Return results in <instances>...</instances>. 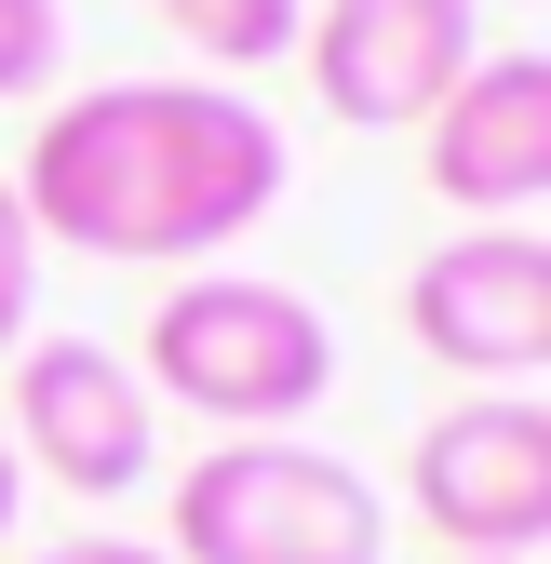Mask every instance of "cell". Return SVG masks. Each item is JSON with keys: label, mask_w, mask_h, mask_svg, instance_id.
<instances>
[{"label": "cell", "mask_w": 551, "mask_h": 564, "mask_svg": "<svg viewBox=\"0 0 551 564\" xmlns=\"http://www.w3.org/2000/svg\"><path fill=\"white\" fill-rule=\"evenodd\" d=\"M28 229L121 269H216L283 202V121L229 82H95L28 134Z\"/></svg>", "instance_id": "cell-1"}, {"label": "cell", "mask_w": 551, "mask_h": 564, "mask_svg": "<svg viewBox=\"0 0 551 564\" xmlns=\"http://www.w3.org/2000/svg\"><path fill=\"white\" fill-rule=\"evenodd\" d=\"M149 403H188L229 431H296V416L336 390V323L296 296V282H256V269H188L175 296L149 310V349H134Z\"/></svg>", "instance_id": "cell-2"}, {"label": "cell", "mask_w": 551, "mask_h": 564, "mask_svg": "<svg viewBox=\"0 0 551 564\" xmlns=\"http://www.w3.org/2000/svg\"><path fill=\"white\" fill-rule=\"evenodd\" d=\"M162 564H390V498L296 431H229L175 470V551Z\"/></svg>", "instance_id": "cell-3"}, {"label": "cell", "mask_w": 551, "mask_h": 564, "mask_svg": "<svg viewBox=\"0 0 551 564\" xmlns=\"http://www.w3.org/2000/svg\"><path fill=\"white\" fill-rule=\"evenodd\" d=\"M403 498L457 564H525L551 538V403H525V390L444 403L403 457Z\"/></svg>", "instance_id": "cell-4"}, {"label": "cell", "mask_w": 551, "mask_h": 564, "mask_svg": "<svg viewBox=\"0 0 551 564\" xmlns=\"http://www.w3.org/2000/svg\"><path fill=\"white\" fill-rule=\"evenodd\" d=\"M0 457L67 484V498H134V484L162 470V403L95 336H28L14 349V444Z\"/></svg>", "instance_id": "cell-5"}, {"label": "cell", "mask_w": 551, "mask_h": 564, "mask_svg": "<svg viewBox=\"0 0 551 564\" xmlns=\"http://www.w3.org/2000/svg\"><path fill=\"white\" fill-rule=\"evenodd\" d=\"M403 336L471 390H525L551 364V242L538 229H457L403 269Z\"/></svg>", "instance_id": "cell-6"}, {"label": "cell", "mask_w": 551, "mask_h": 564, "mask_svg": "<svg viewBox=\"0 0 551 564\" xmlns=\"http://www.w3.org/2000/svg\"><path fill=\"white\" fill-rule=\"evenodd\" d=\"M296 54H310V95L350 134H403V121H431L471 82L485 0H323L296 28Z\"/></svg>", "instance_id": "cell-7"}, {"label": "cell", "mask_w": 551, "mask_h": 564, "mask_svg": "<svg viewBox=\"0 0 551 564\" xmlns=\"http://www.w3.org/2000/svg\"><path fill=\"white\" fill-rule=\"evenodd\" d=\"M418 134H431V188L457 216L511 229L525 202H551V54H471V82Z\"/></svg>", "instance_id": "cell-8"}, {"label": "cell", "mask_w": 551, "mask_h": 564, "mask_svg": "<svg viewBox=\"0 0 551 564\" xmlns=\"http://www.w3.org/2000/svg\"><path fill=\"white\" fill-rule=\"evenodd\" d=\"M149 14H162L188 54H216V67H269V54H296L310 0H149Z\"/></svg>", "instance_id": "cell-9"}, {"label": "cell", "mask_w": 551, "mask_h": 564, "mask_svg": "<svg viewBox=\"0 0 551 564\" xmlns=\"http://www.w3.org/2000/svg\"><path fill=\"white\" fill-rule=\"evenodd\" d=\"M67 67V0H0V95H41Z\"/></svg>", "instance_id": "cell-10"}, {"label": "cell", "mask_w": 551, "mask_h": 564, "mask_svg": "<svg viewBox=\"0 0 551 564\" xmlns=\"http://www.w3.org/2000/svg\"><path fill=\"white\" fill-rule=\"evenodd\" d=\"M28 310H41V229H28V202H14V175H0V364H14V336H28Z\"/></svg>", "instance_id": "cell-11"}, {"label": "cell", "mask_w": 551, "mask_h": 564, "mask_svg": "<svg viewBox=\"0 0 551 564\" xmlns=\"http://www.w3.org/2000/svg\"><path fill=\"white\" fill-rule=\"evenodd\" d=\"M28 564H162L149 538H54V551H28Z\"/></svg>", "instance_id": "cell-12"}, {"label": "cell", "mask_w": 551, "mask_h": 564, "mask_svg": "<svg viewBox=\"0 0 551 564\" xmlns=\"http://www.w3.org/2000/svg\"><path fill=\"white\" fill-rule=\"evenodd\" d=\"M0 538H14V457H0Z\"/></svg>", "instance_id": "cell-13"}]
</instances>
